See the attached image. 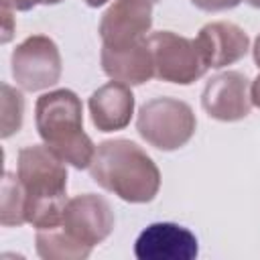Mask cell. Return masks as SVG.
Returning <instances> with one entry per match:
<instances>
[{
  "label": "cell",
  "instance_id": "6da1fadb",
  "mask_svg": "<svg viewBox=\"0 0 260 260\" xmlns=\"http://www.w3.org/2000/svg\"><path fill=\"white\" fill-rule=\"evenodd\" d=\"M89 175L102 189L128 203H148L160 189L156 162L146 150L126 138L100 142L89 165Z\"/></svg>",
  "mask_w": 260,
  "mask_h": 260
},
{
  "label": "cell",
  "instance_id": "7a4b0ae2",
  "mask_svg": "<svg viewBox=\"0 0 260 260\" xmlns=\"http://www.w3.org/2000/svg\"><path fill=\"white\" fill-rule=\"evenodd\" d=\"M16 175L26 195V223L37 230L59 225L67 205V162L47 144L18 150Z\"/></svg>",
  "mask_w": 260,
  "mask_h": 260
},
{
  "label": "cell",
  "instance_id": "3957f363",
  "mask_svg": "<svg viewBox=\"0 0 260 260\" xmlns=\"http://www.w3.org/2000/svg\"><path fill=\"white\" fill-rule=\"evenodd\" d=\"M35 124L43 142L67 165L89 169L95 144L83 132V106L75 91L53 89L35 104Z\"/></svg>",
  "mask_w": 260,
  "mask_h": 260
},
{
  "label": "cell",
  "instance_id": "277c9868",
  "mask_svg": "<svg viewBox=\"0 0 260 260\" xmlns=\"http://www.w3.org/2000/svg\"><path fill=\"white\" fill-rule=\"evenodd\" d=\"M197 128L191 106L177 98H154L146 102L136 116V132L140 138L165 152L185 146Z\"/></svg>",
  "mask_w": 260,
  "mask_h": 260
},
{
  "label": "cell",
  "instance_id": "5b68a950",
  "mask_svg": "<svg viewBox=\"0 0 260 260\" xmlns=\"http://www.w3.org/2000/svg\"><path fill=\"white\" fill-rule=\"evenodd\" d=\"M146 43L152 53L154 77L162 81L191 85L209 69L195 45V39H187L173 30H158L148 35Z\"/></svg>",
  "mask_w": 260,
  "mask_h": 260
},
{
  "label": "cell",
  "instance_id": "8992f818",
  "mask_svg": "<svg viewBox=\"0 0 260 260\" xmlns=\"http://www.w3.org/2000/svg\"><path fill=\"white\" fill-rule=\"evenodd\" d=\"M61 69L59 47L47 35L26 37L10 55L12 77L24 91H43L53 87L61 77Z\"/></svg>",
  "mask_w": 260,
  "mask_h": 260
},
{
  "label": "cell",
  "instance_id": "52a82bcc",
  "mask_svg": "<svg viewBox=\"0 0 260 260\" xmlns=\"http://www.w3.org/2000/svg\"><path fill=\"white\" fill-rule=\"evenodd\" d=\"M61 225L81 244L98 246L114 230V211L110 203L95 193H81L67 199Z\"/></svg>",
  "mask_w": 260,
  "mask_h": 260
},
{
  "label": "cell",
  "instance_id": "ba28073f",
  "mask_svg": "<svg viewBox=\"0 0 260 260\" xmlns=\"http://www.w3.org/2000/svg\"><path fill=\"white\" fill-rule=\"evenodd\" d=\"M201 108L219 122L244 120L252 110L250 81L240 71H223L213 75L201 91Z\"/></svg>",
  "mask_w": 260,
  "mask_h": 260
},
{
  "label": "cell",
  "instance_id": "9c48e42d",
  "mask_svg": "<svg viewBox=\"0 0 260 260\" xmlns=\"http://www.w3.org/2000/svg\"><path fill=\"white\" fill-rule=\"evenodd\" d=\"M134 254L138 260H193L199 254V244L185 225L156 221L138 234Z\"/></svg>",
  "mask_w": 260,
  "mask_h": 260
},
{
  "label": "cell",
  "instance_id": "30bf717a",
  "mask_svg": "<svg viewBox=\"0 0 260 260\" xmlns=\"http://www.w3.org/2000/svg\"><path fill=\"white\" fill-rule=\"evenodd\" d=\"M152 26V2L116 0L100 20V39L106 47H124L140 39Z\"/></svg>",
  "mask_w": 260,
  "mask_h": 260
},
{
  "label": "cell",
  "instance_id": "8fae6325",
  "mask_svg": "<svg viewBox=\"0 0 260 260\" xmlns=\"http://www.w3.org/2000/svg\"><path fill=\"white\" fill-rule=\"evenodd\" d=\"M195 45L207 67L221 69L240 61L248 53L250 39L242 26L228 20H215L201 26Z\"/></svg>",
  "mask_w": 260,
  "mask_h": 260
},
{
  "label": "cell",
  "instance_id": "7c38bea8",
  "mask_svg": "<svg viewBox=\"0 0 260 260\" xmlns=\"http://www.w3.org/2000/svg\"><path fill=\"white\" fill-rule=\"evenodd\" d=\"M104 73L126 85H142L154 77L152 53L146 39H140L132 45L124 47H106L102 45L100 53Z\"/></svg>",
  "mask_w": 260,
  "mask_h": 260
},
{
  "label": "cell",
  "instance_id": "4fadbf2b",
  "mask_svg": "<svg viewBox=\"0 0 260 260\" xmlns=\"http://www.w3.org/2000/svg\"><path fill=\"white\" fill-rule=\"evenodd\" d=\"M87 108L100 132L124 130L134 116V93L130 85L112 79L89 95Z\"/></svg>",
  "mask_w": 260,
  "mask_h": 260
},
{
  "label": "cell",
  "instance_id": "5bb4252c",
  "mask_svg": "<svg viewBox=\"0 0 260 260\" xmlns=\"http://www.w3.org/2000/svg\"><path fill=\"white\" fill-rule=\"evenodd\" d=\"M37 254L45 260H83L91 254V246L75 240L61 223L37 230Z\"/></svg>",
  "mask_w": 260,
  "mask_h": 260
},
{
  "label": "cell",
  "instance_id": "9a60e30c",
  "mask_svg": "<svg viewBox=\"0 0 260 260\" xmlns=\"http://www.w3.org/2000/svg\"><path fill=\"white\" fill-rule=\"evenodd\" d=\"M0 193V223L4 228L26 223V195L18 175L6 171L2 175Z\"/></svg>",
  "mask_w": 260,
  "mask_h": 260
},
{
  "label": "cell",
  "instance_id": "2e32d148",
  "mask_svg": "<svg viewBox=\"0 0 260 260\" xmlns=\"http://www.w3.org/2000/svg\"><path fill=\"white\" fill-rule=\"evenodd\" d=\"M24 118V98L18 89L8 83H2V138L12 136L20 130Z\"/></svg>",
  "mask_w": 260,
  "mask_h": 260
},
{
  "label": "cell",
  "instance_id": "e0dca14e",
  "mask_svg": "<svg viewBox=\"0 0 260 260\" xmlns=\"http://www.w3.org/2000/svg\"><path fill=\"white\" fill-rule=\"evenodd\" d=\"M242 0H191L193 6H197L199 10L205 12H223V10H232L240 4Z\"/></svg>",
  "mask_w": 260,
  "mask_h": 260
},
{
  "label": "cell",
  "instance_id": "ac0fdd59",
  "mask_svg": "<svg viewBox=\"0 0 260 260\" xmlns=\"http://www.w3.org/2000/svg\"><path fill=\"white\" fill-rule=\"evenodd\" d=\"M12 6L8 2L2 0V16H4V35H2V43H8L12 39Z\"/></svg>",
  "mask_w": 260,
  "mask_h": 260
},
{
  "label": "cell",
  "instance_id": "d6986e66",
  "mask_svg": "<svg viewBox=\"0 0 260 260\" xmlns=\"http://www.w3.org/2000/svg\"><path fill=\"white\" fill-rule=\"evenodd\" d=\"M4 2H8L14 10H20V12H26V10L35 8L37 4H41V0H4Z\"/></svg>",
  "mask_w": 260,
  "mask_h": 260
},
{
  "label": "cell",
  "instance_id": "ffe728a7",
  "mask_svg": "<svg viewBox=\"0 0 260 260\" xmlns=\"http://www.w3.org/2000/svg\"><path fill=\"white\" fill-rule=\"evenodd\" d=\"M250 98H252V106L260 108V73L250 83Z\"/></svg>",
  "mask_w": 260,
  "mask_h": 260
},
{
  "label": "cell",
  "instance_id": "44dd1931",
  "mask_svg": "<svg viewBox=\"0 0 260 260\" xmlns=\"http://www.w3.org/2000/svg\"><path fill=\"white\" fill-rule=\"evenodd\" d=\"M252 55H254V63H256V65H258V69H260V35H258V37H256V41H254Z\"/></svg>",
  "mask_w": 260,
  "mask_h": 260
},
{
  "label": "cell",
  "instance_id": "7402d4cb",
  "mask_svg": "<svg viewBox=\"0 0 260 260\" xmlns=\"http://www.w3.org/2000/svg\"><path fill=\"white\" fill-rule=\"evenodd\" d=\"M87 6H91V8H100V6H104L106 2H110V0H83Z\"/></svg>",
  "mask_w": 260,
  "mask_h": 260
},
{
  "label": "cell",
  "instance_id": "603a6c76",
  "mask_svg": "<svg viewBox=\"0 0 260 260\" xmlns=\"http://www.w3.org/2000/svg\"><path fill=\"white\" fill-rule=\"evenodd\" d=\"M246 2H248L252 8H260V0H246Z\"/></svg>",
  "mask_w": 260,
  "mask_h": 260
},
{
  "label": "cell",
  "instance_id": "cb8c5ba5",
  "mask_svg": "<svg viewBox=\"0 0 260 260\" xmlns=\"http://www.w3.org/2000/svg\"><path fill=\"white\" fill-rule=\"evenodd\" d=\"M59 2H63V0H41V4H59Z\"/></svg>",
  "mask_w": 260,
  "mask_h": 260
},
{
  "label": "cell",
  "instance_id": "d4e9b609",
  "mask_svg": "<svg viewBox=\"0 0 260 260\" xmlns=\"http://www.w3.org/2000/svg\"><path fill=\"white\" fill-rule=\"evenodd\" d=\"M148 2H152V4H154V2H158V0H148Z\"/></svg>",
  "mask_w": 260,
  "mask_h": 260
}]
</instances>
